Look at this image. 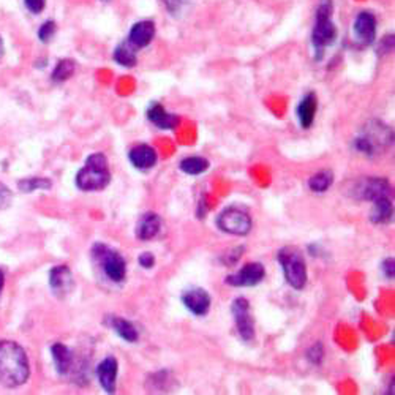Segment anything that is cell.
I'll use <instances>...</instances> for the list:
<instances>
[{"mask_svg":"<svg viewBox=\"0 0 395 395\" xmlns=\"http://www.w3.org/2000/svg\"><path fill=\"white\" fill-rule=\"evenodd\" d=\"M278 263L282 266L286 282L296 290H302L307 283V267L300 252L285 247L278 252Z\"/></svg>","mask_w":395,"mask_h":395,"instance_id":"cell-5","label":"cell"},{"mask_svg":"<svg viewBox=\"0 0 395 395\" xmlns=\"http://www.w3.org/2000/svg\"><path fill=\"white\" fill-rule=\"evenodd\" d=\"M138 261H139V264H141V267H144V269H152L153 264H155V258H153V254L149 252L139 254Z\"/></svg>","mask_w":395,"mask_h":395,"instance_id":"cell-32","label":"cell"},{"mask_svg":"<svg viewBox=\"0 0 395 395\" xmlns=\"http://www.w3.org/2000/svg\"><path fill=\"white\" fill-rule=\"evenodd\" d=\"M163 5L166 6V10H168L171 15H179V13H182L185 5L189 0H162Z\"/></svg>","mask_w":395,"mask_h":395,"instance_id":"cell-29","label":"cell"},{"mask_svg":"<svg viewBox=\"0 0 395 395\" xmlns=\"http://www.w3.org/2000/svg\"><path fill=\"white\" fill-rule=\"evenodd\" d=\"M56 23L54 21H46L43 23L42 25H40V29H38V38H40V42H43V43H48L51 42V38L54 37V33H56Z\"/></svg>","mask_w":395,"mask_h":395,"instance_id":"cell-28","label":"cell"},{"mask_svg":"<svg viewBox=\"0 0 395 395\" xmlns=\"http://www.w3.org/2000/svg\"><path fill=\"white\" fill-rule=\"evenodd\" d=\"M383 269H384V273L387 276V278H394V259L392 258L384 261Z\"/></svg>","mask_w":395,"mask_h":395,"instance_id":"cell-35","label":"cell"},{"mask_svg":"<svg viewBox=\"0 0 395 395\" xmlns=\"http://www.w3.org/2000/svg\"><path fill=\"white\" fill-rule=\"evenodd\" d=\"M117 370H119V365H117V360L114 358H106L103 362L97 367L98 381L106 392L112 394L116 391Z\"/></svg>","mask_w":395,"mask_h":395,"instance_id":"cell-17","label":"cell"},{"mask_svg":"<svg viewBox=\"0 0 395 395\" xmlns=\"http://www.w3.org/2000/svg\"><path fill=\"white\" fill-rule=\"evenodd\" d=\"M75 69H76V65H75V62H73V60H70V59L60 60V62L56 65L54 71H52V76H51L52 81H54V83L66 81V79L73 76Z\"/></svg>","mask_w":395,"mask_h":395,"instance_id":"cell-26","label":"cell"},{"mask_svg":"<svg viewBox=\"0 0 395 395\" xmlns=\"http://www.w3.org/2000/svg\"><path fill=\"white\" fill-rule=\"evenodd\" d=\"M231 313L236 321L239 336L245 341H250L254 337V324L250 312V302L244 297H239L231 304Z\"/></svg>","mask_w":395,"mask_h":395,"instance_id":"cell-8","label":"cell"},{"mask_svg":"<svg viewBox=\"0 0 395 395\" xmlns=\"http://www.w3.org/2000/svg\"><path fill=\"white\" fill-rule=\"evenodd\" d=\"M0 54H2V38H0Z\"/></svg>","mask_w":395,"mask_h":395,"instance_id":"cell-37","label":"cell"},{"mask_svg":"<svg viewBox=\"0 0 395 395\" xmlns=\"http://www.w3.org/2000/svg\"><path fill=\"white\" fill-rule=\"evenodd\" d=\"M332 11L334 6L331 0H321L312 32V45L317 59L323 57L324 49L329 48L337 38V28L332 21Z\"/></svg>","mask_w":395,"mask_h":395,"instance_id":"cell-2","label":"cell"},{"mask_svg":"<svg viewBox=\"0 0 395 395\" xmlns=\"http://www.w3.org/2000/svg\"><path fill=\"white\" fill-rule=\"evenodd\" d=\"M49 286L52 293L64 297L73 290V276L66 266H56L49 272Z\"/></svg>","mask_w":395,"mask_h":395,"instance_id":"cell-13","label":"cell"},{"mask_svg":"<svg viewBox=\"0 0 395 395\" xmlns=\"http://www.w3.org/2000/svg\"><path fill=\"white\" fill-rule=\"evenodd\" d=\"M4 282H5L4 272H2V271H0V291H2V288H4Z\"/></svg>","mask_w":395,"mask_h":395,"instance_id":"cell-36","label":"cell"},{"mask_svg":"<svg viewBox=\"0 0 395 395\" xmlns=\"http://www.w3.org/2000/svg\"><path fill=\"white\" fill-rule=\"evenodd\" d=\"M162 228V220L153 212H147L141 217L136 226V237L139 240H151L157 236Z\"/></svg>","mask_w":395,"mask_h":395,"instance_id":"cell-19","label":"cell"},{"mask_svg":"<svg viewBox=\"0 0 395 395\" xmlns=\"http://www.w3.org/2000/svg\"><path fill=\"white\" fill-rule=\"evenodd\" d=\"M147 117L153 125H157L162 130H174L179 125V117L176 114L168 112L160 103H152L147 108Z\"/></svg>","mask_w":395,"mask_h":395,"instance_id":"cell-15","label":"cell"},{"mask_svg":"<svg viewBox=\"0 0 395 395\" xmlns=\"http://www.w3.org/2000/svg\"><path fill=\"white\" fill-rule=\"evenodd\" d=\"M317 110H318V100L317 95L313 92L307 93V95L300 100L297 105V119L299 124L302 125V129H310L314 116H317Z\"/></svg>","mask_w":395,"mask_h":395,"instance_id":"cell-18","label":"cell"},{"mask_svg":"<svg viewBox=\"0 0 395 395\" xmlns=\"http://www.w3.org/2000/svg\"><path fill=\"white\" fill-rule=\"evenodd\" d=\"M51 354L54 359V365L60 375H66L70 372L73 365V354L69 350V346L64 343H54L51 346Z\"/></svg>","mask_w":395,"mask_h":395,"instance_id":"cell-20","label":"cell"},{"mask_svg":"<svg viewBox=\"0 0 395 395\" xmlns=\"http://www.w3.org/2000/svg\"><path fill=\"white\" fill-rule=\"evenodd\" d=\"M392 141V130L389 126L379 122V120H372L359 133L356 141H354V147L364 155H377V153L386 151V147H389Z\"/></svg>","mask_w":395,"mask_h":395,"instance_id":"cell-4","label":"cell"},{"mask_svg":"<svg viewBox=\"0 0 395 395\" xmlns=\"http://www.w3.org/2000/svg\"><path fill=\"white\" fill-rule=\"evenodd\" d=\"M392 48H394V37H392V35H389V37H386V38L383 40V42H381L379 52L384 49V54H386V52L392 51Z\"/></svg>","mask_w":395,"mask_h":395,"instance_id":"cell-34","label":"cell"},{"mask_svg":"<svg viewBox=\"0 0 395 395\" xmlns=\"http://www.w3.org/2000/svg\"><path fill=\"white\" fill-rule=\"evenodd\" d=\"M29 375V359L23 346L10 340L0 341V383L6 387L23 386Z\"/></svg>","mask_w":395,"mask_h":395,"instance_id":"cell-1","label":"cell"},{"mask_svg":"<svg viewBox=\"0 0 395 395\" xmlns=\"http://www.w3.org/2000/svg\"><path fill=\"white\" fill-rule=\"evenodd\" d=\"M102 2H110V0H102Z\"/></svg>","mask_w":395,"mask_h":395,"instance_id":"cell-38","label":"cell"},{"mask_svg":"<svg viewBox=\"0 0 395 395\" xmlns=\"http://www.w3.org/2000/svg\"><path fill=\"white\" fill-rule=\"evenodd\" d=\"M354 40L358 43L368 46L373 43L375 35H377V18L372 11H360L354 19L353 24Z\"/></svg>","mask_w":395,"mask_h":395,"instance_id":"cell-10","label":"cell"},{"mask_svg":"<svg viewBox=\"0 0 395 395\" xmlns=\"http://www.w3.org/2000/svg\"><path fill=\"white\" fill-rule=\"evenodd\" d=\"M11 203V191L0 184V209H5Z\"/></svg>","mask_w":395,"mask_h":395,"instance_id":"cell-33","label":"cell"},{"mask_svg":"<svg viewBox=\"0 0 395 395\" xmlns=\"http://www.w3.org/2000/svg\"><path fill=\"white\" fill-rule=\"evenodd\" d=\"M110 326L112 327L114 332H116L120 338H124L125 341H130V343H135V341L139 337L136 327L133 326L130 321L125 319V318L112 317L110 319Z\"/></svg>","mask_w":395,"mask_h":395,"instance_id":"cell-21","label":"cell"},{"mask_svg":"<svg viewBox=\"0 0 395 395\" xmlns=\"http://www.w3.org/2000/svg\"><path fill=\"white\" fill-rule=\"evenodd\" d=\"M25 8H28L33 15H38L42 13L46 6V0H24Z\"/></svg>","mask_w":395,"mask_h":395,"instance_id":"cell-31","label":"cell"},{"mask_svg":"<svg viewBox=\"0 0 395 395\" xmlns=\"http://www.w3.org/2000/svg\"><path fill=\"white\" fill-rule=\"evenodd\" d=\"M266 276L264 266L261 263H249L234 276L226 277V283L231 286H254L263 282Z\"/></svg>","mask_w":395,"mask_h":395,"instance_id":"cell-11","label":"cell"},{"mask_svg":"<svg viewBox=\"0 0 395 395\" xmlns=\"http://www.w3.org/2000/svg\"><path fill=\"white\" fill-rule=\"evenodd\" d=\"M356 195L360 199L372 201V203H375V201L381 198H392V189L386 179L368 177L360 180L358 184Z\"/></svg>","mask_w":395,"mask_h":395,"instance_id":"cell-9","label":"cell"},{"mask_svg":"<svg viewBox=\"0 0 395 395\" xmlns=\"http://www.w3.org/2000/svg\"><path fill=\"white\" fill-rule=\"evenodd\" d=\"M111 180L108 160L103 153H92L76 176L78 189L83 191L103 190Z\"/></svg>","mask_w":395,"mask_h":395,"instance_id":"cell-3","label":"cell"},{"mask_svg":"<svg viewBox=\"0 0 395 395\" xmlns=\"http://www.w3.org/2000/svg\"><path fill=\"white\" fill-rule=\"evenodd\" d=\"M332 182H334V174H332V171L326 170V171H319L314 174V176H312L309 180V185H310L312 191L324 193L326 190H329Z\"/></svg>","mask_w":395,"mask_h":395,"instance_id":"cell-25","label":"cell"},{"mask_svg":"<svg viewBox=\"0 0 395 395\" xmlns=\"http://www.w3.org/2000/svg\"><path fill=\"white\" fill-rule=\"evenodd\" d=\"M182 302L187 307V310L193 314H198V317H203V314L209 312L211 296L203 288H190V290H187L182 294Z\"/></svg>","mask_w":395,"mask_h":395,"instance_id":"cell-12","label":"cell"},{"mask_svg":"<svg viewBox=\"0 0 395 395\" xmlns=\"http://www.w3.org/2000/svg\"><path fill=\"white\" fill-rule=\"evenodd\" d=\"M153 37H155V24L146 19V21H139L133 25L126 42H129L135 49H139L149 46Z\"/></svg>","mask_w":395,"mask_h":395,"instance_id":"cell-14","label":"cell"},{"mask_svg":"<svg viewBox=\"0 0 395 395\" xmlns=\"http://www.w3.org/2000/svg\"><path fill=\"white\" fill-rule=\"evenodd\" d=\"M92 254L111 282L114 283L124 282L126 273V264H125V259L122 258V254H119L116 250L110 249V247L105 244L93 245Z\"/></svg>","mask_w":395,"mask_h":395,"instance_id":"cell-6","label":"cell"},{"mask_svg":"<svg viewBox=\"0 0 395 395\" xmlns=\"http://www.w3.org/2000/svg\"><path fill=\"white\" fill-rule=\"evenodd\" d=\"M51 180L49 179H42V177H30V179H23L19 180V190L25 193H32L35 190H49L51 189Z\"/></svg>","mask_w":395,"mask_h":395,"instance_id":"cell-27","label":"cell"},{"mask_svg":"<svg viewBox=\"0 0 395 395\" xmlns=\"http://www.w3.org/2000/svg\"><path fill=\"white\" fill-rule=\"evenodd\" d=\"M180 170L190 176H199V174L206 172L209 170V162L203 157H187L180 162Z\"/></svg>","mask_w":395,"mask_h":395,"instance_id":"cell-24","label":"cell"},{"mask_svg":"<svg viewBox=\"0 0 395 395\" xmlns=\"http://www.w3.org/2000/svg\"><path fill=\"white\" fill-rule=\"evenodd\" d=\"M114 60H116L119 65L126 66V69H131V66H135L138 62L136 49L133 48L129 42L119 45L116 51H114Z\"/></svg>","mask_w":395,"mask_h":395,"instance_id":"cell-23","label":"cell"},{"mask_svg":"<svg viewBox=\"0 0 395 395\" xmlns=\"http://www.w3.org/2000/svg\"><path fill=\"white\" fill-rule=\"evenodd\" d=\"M129 158H130L131 165L135 166L136 170L146 171V170H151V168H153V166H155L157 152L153 151L151 146L139 144L136 147H133V149L130 151Z\"/></svg>","mask_w":395,"mask_h":395,"instance_id":"cell-16","label":"cell"},{"mask_svg":"<svg viewBox=\"0 0 395 395\" xmlns=\"http://www.w3.org/2000/svg\"><path fill=\"white\" fill-rule=\"evenodd\" d=\"M375 209L372 213L373 223H387L392 220V198H381L375 201Z\"/></svg>","mask_w":395,"mask_h":395,"instance_id":"cell-22","label":"cell"},{"mask_svg":"<svg viewBox=\"0 0 395 395\" xmlns=\"http://www.w3.org/2000/svg\"><path fill=\"white\" fill-rule=\"evenodd\" d=\"M307 356L312 360L313 364H321V360H323L324 356V351H323V345L317 343L314 346H312L309 351H307Z\"/></svg>","mask_w":395,"mask_h":395,"instance_id":"cell-30","label":"cell"},{"mask_svg":"<svg viewBox=\"0 0 395 395\" xmlns=\"http://www.w3.org/2000/svg\"><path fill=\"white\" fill-rule=\"evenodd\" d=\"M217 225L228 234L247 236L252 230V218L245 211H240L237 207H228L218 216Z\"/></svg>","mask_w":395,"mask_h":395,"instance_id":"cell-7","label":"cell"}]
</instances>
